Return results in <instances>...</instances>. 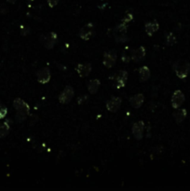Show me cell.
I'll return each mask as SVG.
<instances>
[{
    "mask_svg": "<svg viewBox=\"0 0 190 191\" xmlns=\"http://www.w3.org/2000/svg\"><path fill=\"white\" fill-rule=\"evenodd\" d=\"M13 106L16 109V120L18 122H23L29 115L30 106L21 98H16L13 101Z\"/></svg>",
    "mask_w": 190,
    "mask_h": 191,
    "instance_id": "6da1fadb",
    "label": "cell"
},
{
    "mask_svg": "<svg viewBox=\"0 0 190 191\" xmlns=\"http://www.w3.org/2000/svg\"><path fill=\"white\" fill-rule=\"evenodd\" d=\"M173 71L175 75L179 77L180 79H185L187 76L190 74V63L186 60L180 59L176 61L173 65Z\"/></svg>",
    "mask_w": 190,
    "mask_h": 191,
    "instance_id": "7a4b0ae2",
    "label": "cell"
},
{
    "mask_svg": "<svg viewBox=\"0 0 190 191\" xmlns=\"http://www.w3.org/2000/svg\"><path fill=\"white\" fill-rule=\"evenodd\" d=\"M113 86L116 89H122L126 86L128 79V72L125 70H120L111 76Z\"/></svg>",
    "mask_w": 190,
    "mask_h": 191,
    "instance_id": "3957f363",
    "label": "cell"
},
{
    "mask_svg": "<svg viewBox=\"0 0 190 191\" xmlns=\"http://www.w3.org/2000/svg\"><path fill=\"white\" fill-rule=\"evenodd\" d=\"M58 39V35L55 32H50L48 34H42L39 37L40 43L42 44L47 50H52L54 48Z\"/></svg>",
    "mask_w": 190,
    "mask_h": 191,
    "instance_id": "277c9868",
    "label": "cell"
},
{
    "mask_svg": "<svg viewBox=\"0 0 190 191\" xmlns=\"http://www.w3.org/2000/svg\"><path fill=\"white\" fill-rule=\"evenodd\" d=\"M94 34H95V26L92 22H89L80 29L78 35L82 40L88 41L93 37Z\"/></svg>",
    "mask_w": 190,
    "mask_h": 191,
    "instance_id": "5b68a950",
    "label": "cell"
},
{
    "mask_svg": "<svg viewBox=\"0 0 190 191\" xmlns=\"http://www.w3.org/2000/svg\"><path fill=\"white\" fill-rule=\"evenodd\" d=\"M74 93H75V91L73 87H71L70 85L66 86L63 89V91L61 92L60 96H59V102L63 105L69 104L74 97Z\"/></svg>",
    "mask_w": 190,
    "mask_h": 191,
    "instance_id": "8992f818",
    "label": "cell"
},
{
    "mask_svg": "<svg viewBox=\"0 0 190 191\" xmlns=\"http://www.w3.org/2000/svg\"><path fill=\"white\" fill-rule=\"evenodd\" d=\"M115 37H116V40L117 42H125L127 40L126 37V34H127V23L121 22V23L119 25H117L114 31Z\"/></svg>",
    "mask_w": 190,
    "mask_h": 191,
    "instance_id": "52a82bcc",
    "label": "cell"
},
{
    "mask_svg": "<svg viewBox=\"0 0 190 191\" xmlns=\"http://www.w3.org/2000/svg\"><path fill=\"white\" fill-rule=\"evenodd\" d=\"M117 62V54L115 51L109 50L105 51L104 53V60H103V64L106 68H112L115 66Z\"/></svg>",
    "mask_w": 190,
    "mask_h": 191,
    "instance_id": "ba28073f",
    "label": "cell"
},
{
    "mask_svg": "<svg viewBox=\"0 0 190 191\" xmlns=\"http://www.w3.org/2000/svg\"><path fill=\"white\" fill-rule=\"evenodd\" d=\"M121 104L122 99L118 96H114L106 102V109L111 113H116L119 110Z\"/></svg>",
    "mask_w": 190,
    "mask_h": 191,
    "instance_id": "9c48e42d",
    "label": "cell"
},
{
    "mask_svg": "<svg viewBox=\"0 0 190 191\" xmlns=\"http://www.w3.org/2000/svg\"><path fill=\"white\" fill-rule=\"evenodd\" d=\"M185 94L183 93V92L180 91V89H177V91L173 92V96H171V106L174 109L180 108L181 105L185 102Z\"/></svg>",
    "mask_w": 190,
    "mask_h": 191,
    "instance_id": "30bf717a",
    "label": "cell"
},
{
    "mask_svg": "<svg viewBox=\"0 0 190 191\" xmlns=\"http://www.w3.org/2000/svg\"><path fill=\"white\" fill-rule=\"evenodd\" d=\"M50 77H51V74L49 67L41 68L37 73V79L41 84H47V83H49L50 80Z\"/></svg>",
    "mask_w": 190,
    "mask_h": 191,
    "instance_id": "8fae6325",
    "label": "cell"
},
{
    "mask_svg": "<svg viewBox=\"0 0 190 191\" xmlns=\"http://www.w3.org/2000/svg\"><path fill=\"white\" fill-rule=\"evenodd\" d=\"M144 130H145V122L142 120H139L132 125V132L136 140H142L144 136Z\"/></svg>",
    "mask_w": 190,
    "mask_h": 191,
    "instance_id": "7c38bea8",
    "label": "cell"
},
{
    "mask_svg": "<svg viewBox=\"0 0 190 191\" xmlns=\"http://www.w3.org/2000/svg\"><path fill=\"white\" fill-rule=\"evenodd\" d=\"M91 63H78L76 67V71L78 75L80 77H86L90 75V73L91 72Z\"/></svg>",
    "mask_w": 190,
    "mask_h": 191,
    "instance_id": "4fadbf2b",
    "label": "cell"
},
{
    "mask_svg": "<svg viewBox=\"0 0 190 191\" xmlns=\"http://www.w3.org/2000/svg\"><path fill=\"white\" fill-rule=\"evenodd\" d=\"M145 54H146L145 48L144 46H141V47L137 48V49L132 50L130 59L135 63H139L142 61V60H144V58L145 57Z\"/></svg>",
    "mask_w": 190,
    "mask_h": 191,
    "instance_id": "5bb4252c",
    "label": "cell"
},
{
    "mask_svg": "<svg viewBox=\"0 0 190 191\" xmlns=\"http://www.w3.org/2000/svg\"><path fill=\"white\" fill-rule=\"evenodd\" d=\"M129 102H130V106L133 107L134 109H138L142 105V104H144L145 96L142 93H137V94H135V95H133V96L130 97Z\"/></svg>",
    "mask_w": 190,
    "mask_h": 191,
    "instance_id": "9a60e30c",
    "label": "cell"
},
{
    "mask_svg": "<svg viewBox=\"0 0 190 191\" xmlns=\"http://www.w3.org/2000/svg\"><path fill=\"white\" fill-rule=\"evenodd\" d=\"M159 29V23L157 20H154L152 22H148L145 25V31L147 34L148 37H152L158 30Z\"/></svg>",
    "mask_w": 190,
    "mask_h": 191,
    "instance_id": "2e32d148",
    "label": "cell"
},
{
    "mask_svg": "<svg viewBox=\"0 0 190 191\" xmlns=\"http://www.w3.org/2000/svg\"><path fill=\"white\" fill-rule=\"evenodd\" d=\"M101 86V81L98 79H91L88 83V92L91 94H96L99 91V88Z\"/></svg>",
    "mask_w": 190,
    "mask_h": 191,
    "instance_id": "e0dca14e",
    "label": "cell"
},
{
    "mask_svg": "<svg viewBox=\"0 0 190 191\" xmlns=\"http://www.w3.org/2000/svg\"><path fill=\"white\" fill-rule=\"evenodd\" d=\"M150 76H151L150 69L148 68L146 65H144V66L139 68V79L141 82L147 81L150 79Z\"/></svg>",
    "mask_w": 190,
    "mask_h": 191,
    "instance_id": "ac0fdd59",
    "label": "cell"
},
{
    "mask_svg": "<svg viewBox=\"0 0 190 191\" xmlns=\"http://www.w3.org/2000/svg\"><path fill=\"white\" fill-rule=\"evenodd\" d=\"M187 115V111L186 108L176 109V111L173 113V117L176 123H182L186 119Z\"/></svg>",
    "mask_w": 190,
    "mask_h": 191,
    "instance_id": "d6986e66",
    "label": "cell"
},
{
    "mask_svg": "<svg viewBox=\"0 0 190 191\" xmlns=\"http://www.w3.org/2000/svg\"><path fill=\"white\" fill-rule=\"evenodd\" d=\"M9 130L10 127L8 122L0 123V138H4V137L7 136L9 133Z\"/></svg>",
    "mask_w": 190,
    "mask_h": 191,
    "instance_id": "ffe728a7",
    "label": "cell"
},
{
    "mask_svg": "<svg viewBox=\"0 0 190 191\" xmlns=\"http://www.w3.org/2000/svg\"><path fill=\"white\" fill-rule=\"evenodd\" d=\"M176 43V37L173 33H168L166 35V45L173 46Z\"/></svg>",
    "mask_w": 190,
    "mask_h": 191,
    "instance_id": "44dd1931",
    "label": "cell"
},
{
    "mask_svg": "<svg viewBox=\"0 0 190 191\" xmlns=\"http://www.w3.org/2000/svg\"><path fill=\"white\" fill-rule=\"evenodd\" d=\"M8 114V109L7 107H5L3 105H0V119L4 118Z\"/></svg>",
    "mask_w": 190,
    "mask_h": 191,
    "instance_id": "7402d4cb",
    "label": "cell"
},
{
    "mask_svg": "<svg viewBox=\"0 0 190 191\" xmlns=\"http://www.w3.org/2000/svg\"><path fill=\"white\" fill-rule=\"evenodd\" d=\"M132 19H133V15H132V13L127 12V13H126V15H125V17H124L123 19H122V22H123L128 23V22H130V21H132Z\"/></svg>",
    "mask_w": 190,
    "mask_h": 191,
    "instance_id": "603a6c76",
    "label": "cell"
},
{
    "mask_svg": "<svg viewBox=\"0 0 190 191\" xmlns=\"http://www.w3.org/2000/svg\"><path fill=\"white\" fill-rule=\"evenodd\" d=\"M47 2H48V5H49L50 8H54L57 6L59 0H47Z\"/></svg>",
    "mask_w": 190,
    "mask_h": 191,
    "instance_id": "cb8c5ba5",
    "label": "cell"
},
{
    "mask_svg": "<svg viewBox=\"0 0 190 191\" xmlns=\"http://www.w3.org/2000/svg\"><path fill=\"white\" fill-rule=\"evenodd\" d=\"M29 33V28L27 26L25 27H22V35H26Z\"/></svg>",
    "mask_w": 190,
    "mask_h": 191,
    "instance_id": "d4e9b609",
    "label": "cell"
},
{
    "mask_svg": "<svg viewBox=\"0 0 190 191\" xmlns=\"http://www.w3.org/2000/svg\"><path fill=\"white\" fill-rule=\"evenodd\" d=\"M9 3H11V4H14L16 2V0H7Z\"/></svg>",
    "mask_w": 190,
    "mask_h": 191,
    "instance_id": "484cf974",
    "label": "cell"
}]
</instances>
